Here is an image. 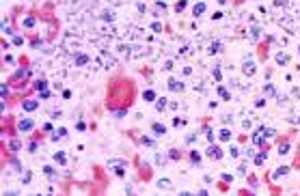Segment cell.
Returning <instances> with one entry per match:
<instances>
[{
    "label": "cell",
    "mask_w": 300,
    "mask_h": 196,
    "mask_svg": "<svg viewBox=\"0 0 300 196\" xmlns=\"http://www.w3.org/2000/svg\"><path fill=\"white\" fill-rule=\"evenodd\" d=\"M253 142H255V145H263V142H266V134H263V127H259V132L255 134V136H253Z\"/></svg>",
    "instance_id": "5"
},
{
    "label": "cell",
    "mask_w": 300,
    "mask_h": 196,
    "mask_svg": "<svg viewBox=\"0 0 300 196\" xmlns=\"http://www.w3.org/2000/svg\"><path fill=\"white\" fill-rule=\"evenodd\" d=\"M263 93H266L268 97H276V95H279V93H276V86H274V84H266V86H263Z\"/></svg>",
    "instance_id": "6"
},
{
    "label": "cell",
    "mask_w": 300,
    "mask_h": 196,
    "mask_svg": "<svg viewBox=\"0 0 300 196\" xmlns=\"http://www.w3.org/2000/svg\"><path fill=\"white\" fill-rule=\"evenodd\" d=\"M218 4H227V0H218Z\"/></svg>",
    "instance_id": "39"
},
{
    "label": "cell",
    "mask_w": 300,
    "mask_h": 196,
    "mask_svg": "<svg viewBox=\"0 0 300 196\" xmlns=\"http://www.w3.org/2000/svg\"><path fill=\"white\" fill-rule=\"evenodd\" d=\"M102 17H104V22H112V20H115V15H112L110 11H104V15H102Z\"/></svg>",
    "instance_id": "22"
},
{
    "label": "cell",
    "mask_w": 300,
    "mask_h": 196,
    "mask_svg": "<svg viewBox=\"0 0 300 196\" xmlns=\"http://www.w3.org/2000/svg\"><path fill=\"white\" fill-rule=\"evenodd\" d=\"M13 43H15V46H22V43H24V39H22V37H15V39H13Z\"/></svg>",
    "instance_id": "36"
},
{
    "label": "cell",
    "mask_w": 300,
    "mask_h": 196,
    "mask_svg": "<svg viewBox=\"0 0 300 196\" xmlns=\"http://www.w3.org/2000/svg\"><path fill=\"white\" fill-rule=\"evenodd\" d=\"M289 172V166H281V168H276V172H274V179H279V177H285Z\"/></svg>",
    "instance_id": "10"
},
{
    "label": "cell",
    "mask_w": 300,
    "mask_h": 196,
    "mask_svg": "<svg viewBox=\"0 0 300 196\" xmlns=\"http://www.w3.org/2000/svg\"><path fill=\"white\" fill-rule=\"evenodd\" d=\"M287 60H289V56H287V54H283V52H281V54H276V63H279V65H287Z\"/></svg>",
    "instance_id": "11"
},
{
    "label": "cell",
    "mask_w": 300,
    "mask_h": 196,
    "mask_svg": "<svg viewBox=\"0 0 300 196\" xmlns=\"http://www.w3.org/2000/svg\"><path fill=\"white\" fill-rule=\"evenodd\" d=\"M298 52H300V46H298Z\"/></svg>",
    "instance_id": "40"
},
{
    "label": "cell",
    "mask_w": 300,
    "mask_h": 196,
    "mask_svg": "<svg viewBox=\"0 0 300 196\" xmlns=\"http://www.w3.org/2000/svg\"><path fill=\"white\" fill-rule=\"evenodd\" d=\"M26 76H28V71H26V69H20V71L15 73V80H20V78H26Z\"/></svg>",
    "instance_id": "28"
},
{
    "label": "cell",
    "mask_w": 300,
    "mask_h": 196,
    "mask_svg": "<svg viewBox=\"0 0 300 196\" xmlns=\"http://www.w3.org/2000/svg\"><path fill=\"white\" fill-rule=\"evenodd\" d=\"M190 162H192V164H201V155H199L197 151H192V153H190Z\"/></svg>",
    "instance_id": "14"
},
{
    "label": "cell",
    "mask_w": 300,
    "mask_h": 196,
    "mask_svg": "<svg viewBox=\"0 0 300 196\" xmlns=\"http://www.w3.org/2000/svg\"><path fill=\"white\" fill-rule=\"evenodd\" d=\"M22 108H24L26 112H33V110H37V101H33V99H26V101L22 103Z\"/></svg>",
    "instance_id": "7"
},
{
    "label": "cell",
    "mask_w": 300,
    "mask_h": 196,
    "mask_svg": "<svg viewBox=\"0 0 300 196\" xmlns=\"http://www.w3.org/2000/svg\"><path fill=\"white\" fill-rule=\"evenodd\" d=\"M255 106H257V108H263V106H266V99H257Z\"/></svg>",
    "instance_id": "35"
},
{
    "label": "cell",
    "mask_w": 300,
    "mask_h": 196,
    "mask_svg": "<svg viewBox=\"0 0 300 196\" xmlns=\"http://www.w3.org/2000/svg\"><path fill=\"white\" fill-rule=\"evenodd\" d=\"M0 89H2V91H0V93H2V97H7V95H9V86H7V84H2Z\"/></svg>",
    "instance_id": "32"
},
{
    "label": "cell",
    "mask_w": 300,
    "mask_h": 196,
    "mask_svg": "<svg viewBox=\"0 0 300 196\" xmlns=\"http://www.w3.org/2000/svg\"><path fill=\"white\" fill-rule=\"evenodd\" d=\"M242 71H244V76H253V73H255V63L251 60V56L244 58V63H242Z\"/></svg>",
    "instance_id": "1"
},
{
    "label": "cell",
    "mask_w": 300,
    "mask_h": 196,
    "mask_svg": "<svg viewBox=\"0 0 300 196\" xmlns=\"http://www.w3.org/2000/svg\"><path fill=\"white\" fill-rule=\"evenodd\" d=\"M203 11H205V2H197V4L192 7V13H194V17H199Z\"/></svg>",
    "instance_id": "8"
},
{
    "label": "cell",
    "mask_w": 300,
    "mask_h": 196,
    "mask_svg": "<svg viewBox=\"0 0 300 196\" xmlns=\"http://www.w3.org/2000/svg\"><path fill=\"white\" fill-rule=\"evenodd\" d=\"M158 188H171V181L169 179H160L158 181Z\"/></svg>",
    "instance_id": "24"
},
{
    "label": "cell",
    "mask_w": 300,
    "mask_h": 196,
    "mask_svg": "<svg viewBox=\"0 0 300 196\" xmlns=\"http://www.w3.org/2000/svg\"><path fill=\"white\" fill-rule=\"evenodd\" d=\"M156 108H158V110H164V108H166V99H164V97L156 99Z\"/></svg>",
    "instance_id": "15"
},
{
    "label": "cell",
    "mask_w": 300,
    "mask_h": 196,
    "mask_svg": "<svg viewBox=\"0 0 300 196\" xmlns=\"http://www.w3.org/2000/svg\"><path fill=\"white\" fill-rule=\"evenodd\" d=\"M45 89H48V80H39V82H37V91L41 93V91H45Z\"/></svg>",
    "instance_id": "17"
},
{
    "label": "cell",
    "mask_w": 300,
    "mask_h": 196,
    "mask_svg": "<svg viewBox=\"0 0 300 196\" xmlns=\"http://www.w3.org/2000/svg\"><path fill=\"white\" fill-rule=\"evenodd\" d=\"M143 97L147 99V101H153V99H156V93H153V91H145V93H143Z\"/></svg>",
    "instance_id": "18"
},
{
    "label": "cell",
    "mask_w": 300,
    "mask_h": 196,
    "mask_svg": "<svg viewBox=\"0 0 300 196\" xmlns=\"http://www.w3.org/2000/svg\"><path fill=\"white\" fill-rule=\"evenodd\" d=\"M140 142H143V145H147V147H153V145H156V140H151V138H147V136H145Z\"/></svg>",
    "instance_id": "30"
},
{
    "label": "cell",
    "mask_w": 300,
    "mask_h": 196,
    "mask_svg": "<svg viewBox=\"0 0 300 196\" xmlns=\"http://www.w3.org/2000/svg\"><path fill=\"white\" fill-rule=\"evenodd\" d=\"M86 60H89V56H84V54H80V56H76V65H84Z\"/></svg>",
    "instance_id": "21"
},
{
    "label": "cell",
    "mask_w": 300,
    "mask_h": 196,
    "mask_svg": "<svg viewBox=\"0 0 300 196\" xmlns=\"http://www.w3.org/2000/svg\"><path fill=\"white\" fill-rule=\"evenodd\" d=\"M218 95H220V97L225 99V101H227V99H231V95H229V91H227L225 86H218Z\"/></svg>",
    "instance_id": "12"
},
{
    "label": "cell",
    "mask_w": 300,
    "mask_h": 196,
    "mask_svg": "<svg viewBox=\"0 0 300 196\" xmlns=\"http://www.w3.org/2000/svg\"><path fill=\"white\" fill-rule=\"evenodd\" d=\"M11 164H13V166H15V168H17V170H22V166H20V162H17V159H15V157H13V159H11Z\"/></svg>",
    "instance_id": "37"
},
{
    "label": "cell",
    "mask_w": 300,
    "mask_h": 196,
    "mask_svg": "<svg viewBox=\"0 0 300 196\" xmlns=\"http://www.w3.org/2000/svg\"><path fill=\"white\" fill-rule=\"evenodd\" d=\"M229 138H231V132L229 129H222L220 132V140H229Z\"/></svg>",
    "instance_id": "23"
},
{
    "label": "cell",
    "mask_w": 300,
    "mask_h": 196,
    "mask_svg": "<svg viewBox=\"0 0 300 196\" xmlns=\"http://www.w3.org/2000/svg\"><path fill=\"white\" fill-rule=\"evenodd\" d=\"M151 28H153L156 33H160V30H162V24H160V22H153V24H151Z\"/></svg>",
    "instance_id": "31"
},
{
    "label": "cell",
    "mask_w": 300,
    "mask_h": 196,
    "mask_svg": "<svg viewBox=\"0 0 300 196\" xmlns=\"http://www.w3.org/2000/svg\"><path fill=\"white\" fill-rule=\"evenodd\" d=\"M169 89H171L173 93H179V91H184V82L177 80V78H171L169 80Z\"/></svg>",
    "instance_id": "2"
},
{
    "label": "cell",
    "mask_w": 300,
    "mask_h": 196,
    "mask_svg": "<svg viewBox=\"0 0 300 196\" xmlns=\"http://www.w3.org/2000/svg\"><path fill=\"white\" fill-rule=\"evenodd\" d=\"M289 123H294V125H298V123H300V119H298V116H289Z\"/></svg>",
    "instance_id": "38"
},
{
    "label": "cell",
    "mask_w": 300,
    "mask_h": 196,
    "mask_svg": "<svg viewBox=\"0 0 300 196\" xmlns=\"http://www.w3.org/2000/svg\"><path fill=\"white\" fill-rule=\"evenodd\" d=\"M287 151H289V142H281V145H279V153H281V155L287 153Z\"/></svg>",
    "instance_id": "20"
},
{
    "label": "cell",
    "mask_w": 300,
    "mask_h": 196,
    "mask_svg": "<svg viewBox=\"0 0 300 196\" xmlns=\"http://www.w3.org/2000/svg\"><path fill=\"white\" fill-rule=\"evenodd\" d=\"M17 129H20V132H30V129H33V121H30V119H22V121L17 123Z\"/></svg>",
    "instance_id": "3"
},
{
    "label": "cell",
    "mask_w": 300,
    "mask_h": 196,
    "mask_svg": "<svg viewBox=\"0 0 300 196\" xmlns=\"http://www.w3.org/2000/svg\"><path fill=\"white\" fill-rule=\"evenodd\" d=\"M266 157H268V151H261V153H257V155H255V164H257V166H261V164L266 162Z\"/></svg>",
    "instance_id": "9"
},
{
    "label": "cell",
    "mask_w": 300,
    "mask_h": 196,
    "mask_svg": "<svg viewBox=\"0 0 300 196\" xmlns=\"http://www.w3.org/2000/svg\"><path fill=\"white\" fill-rule=\"evenodd\" d=\"M151 127H153V132H156V134H164V132H166V129H164V125H160V123H153Z\"/></svg>",
    "instance_id": "16"
},
{
    "label": "cell",
    "mask_w": 300,
    "mask_h": 196,
    "mask_svg": "<svg viewBox=\"0 0 300 196\" xmlns=\"http://www.w3.org/2000/svg\"><path fill=\"white\" fill-rule=\"evenodd\" d=\"M207 157H212V159H220V157H222V151L212 145V147H207Z\"/></svg>",
    "instance_id": "4"
},
{
    "label": "cell",
    "mask_w": 300,
    "mask_h": 196,
    "mask_svg": "<svg viewBox=\"0 0 300 196\" xmlns=\"http://www.w3.org/2000/svg\"><path fill=\"white\" fill-rule=\"evenodd\" d=\"M175 9H177V11H179V13H181V11H184V9H186V0H179V2H177V4H175Z\"/></svg>",
    "instance_id": "26"
},
{
    "label": "cell",
    "mask_w": 300,
    "mask_h": 196,
    "mask_svg": "<svg viewBox=\"0 0 300 196\" xmlns=\"http://www.w3.org/2000/svg\"><path fill=\"white\" fill-rule=\"evenodd\" d=\"M20 147H22V142H20V140H11V142H9V149H11V151H17Z\"/></svg>",
    "instance_id": "19"
},
{
    "label": "cell",
    "mask_w": 300,
    "mask_h": 196,
    "mask_svg": "<svg viewBox=\"0 0 300 196\" xmlns=\"http://www.w3.org/2000/svg\"><path fill=\"white\" fill-rule=\"evenodd\" d=\"M169 157H171V159H179V151H177V149H171V151H169Z\"/></svg>",
    "instance_id": "25"
},
{
    "label": "cell",
    "mask_w": 300,
    "mask_h": 196,
    "mask_svg": "<svg viewBox=\"0 0 300 196\" xmlns=\"http://www.w3.org/2000/svg\"><path fill=\"white\" fill-rule=\"evenodd\" d=\"M257 35H259V28H253L251 30V39H257Z\"/></svg>",
    "instance_id": "34"
},
{
    "label": "cell",
    "mask_w": 300,
    "mask_h": 196,
    "mask_svg": "<svg viewBox=\"0 0 300 196\" xmlns=\"http://www.w3.org/2000/svg\"><path fill=\"white\" fill-rule=\"evenodd\" d=\"M194 140H197V134H194V132H192V134H188V136H186V142H188V145H192V142H194Z\"/></svg>",
    "instance_id": "29"
},
{
    "label": "cell",
    "mask_w": 300,
    "mask_h": 196,
    "mask_svg": "<svg viewBox=\"0 0 300 196\" xmlns=\"http://www.w3.org/2000/svg\"><path fill=\"white\" fill-rule=\"evenodd\" d=\"M65 157H67V155H65L63 151H58V153H54V162H58V164H65Z\"/></svg>",
    "instance_id": "13"
},
{
    "label": "cell",
    "mask_w": 300,
    "mask_h": 196,
    "mask_svg": "<svg viewBox=\"0 0 300 196\" xmlns=\"http://www.w3.org/2000/svg\"><path fill=\"white\" fill-rule=\"evenodd\" d=\"M184 123H186V121H184V119H175V121H173V125H175V127H181V125H184Z\"/></svg>",
    "instance_id": "33"
},
{
    "label": "cell",
    "mask_w": 300,
    "mask_h": 196,
    "mask_svg": "<svg viewBox=\"0 0 300 196\" xmlns=\"http://www.w3.org/2000/svg\"><path fill=\"white\" fill-rule=\"evenodd\" d=\"M24 26H26V28H33V26H35V17H26Z\"/></svg>",
    "instance_id": "27"
}]
</instances>
